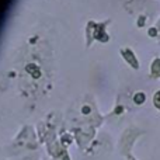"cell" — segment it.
<instances>
[{"label": "cell", "instance_id": "6da1fadb", "mask_svg": "<svg viewBox=\"0 0 160 160\" xmlns=\"http://www.w3.org/2000/svg\"><path fill=\"white\" fill-rule=\"evenodd\" d=\"M154 104H156V107L160 110V91H157L156 96H154Z\"/></svg>", "mask_w": 160, "mask_h": 160}]
</instances>
